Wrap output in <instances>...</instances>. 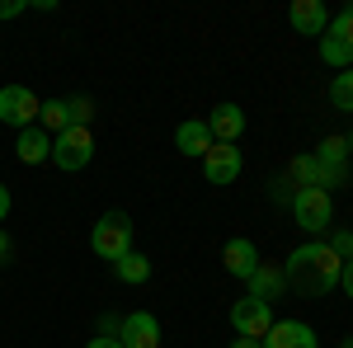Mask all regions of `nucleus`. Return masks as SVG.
<instances>
[{"label":"nucleus","instance_id":"f03ea898","mask_svg":"<svg viewBox=\"0 0 353 348\" xmlns=\"http://www.w3.org/2000/svg\"><path fill=\"white\" fill-rule=\"evenodd\" d=\"M90 249L104 259V264H118L128 249H132V216L128 212H104L90 231Z\"/></svg>","mask_w":353,"mask_h":348},{"label":"nucleus","instance_id":"7ed1b4c3","mask_svg":"<svg viewBox=\"0 0 353 348\" xmlns=\"http://www.w3.org/2000/svg\"><path fill=\"white\" fill-rule=\"evenodd\" d=\"M292 216H297L301 231L321 236V231H330V221H334V198H330L325 188H297L292 193Z\"/></svg>","mask_w":353,"mask_h":348},{"label":"nucleus","instance_id":"0eeeda50","mask_svg":"<svg viewBox=\"0 0 353 348\" xmlns=\"http://www.w3.org/2000/svg\"><path fill=\"white\" fill-rule=\"evenodd\" d=\"M316 161H321V188H339L349 179V141L344 136H325L321 146H316Z\"/></svg>","mask_w":353,"mask_h":348},{"label":"nucleus","instance_id":"cd10ccee","mask_svg":"<svg viewBox=\"0 0 353 348\" xmlns=\"http://www.w3.org/2000/svg\"><path fill=\"white\" fill-rule=\"evenodd\" d=\"M85 348H123V344H118V339H109V334H99V339H90Z\"/></svg>","mask_w":353,"mask_h":348},{"label":"nucleus","instance_id":"7c9ffc66","mask_svg":"<svg viewBox=\"0 0 353 348\" xmlns=\"http://www.w3.org/2000/svg\"><path fill=\"white\" fill-rule=\"evenodd\" d=\"M344 141H349V156H353V132H349V136H344Z\"/></svg>","mask_w":353,"mask_h":348},{"label":"nucleus","instance_id":"dca6fc26","mask_svg":"<svg viewBox=\"0 0 353 348\" xmlns=\"http://www.w3.org/2000/svg\"><path fill=\"white\" fill-rule=\"evenodd\" d=\"M14 156L24 165H43L52 161V136L43 132V127H24V132L14 136Z\"/></svg>","mask_w":353,"mask_h":348},{"label":"nucleus","instance_id":"ddd939ff","mask_svg":"<svg viewBox=\"0 0 353 348\" xmlns=\"http://www.w3.org/2000/svg\"><path fill=\"white\" fill-rule=\"evenodd\" d=\"M208 132H212V141H221V146H236L241 141V132H245V113H241V104H217L208 118Z\"/></svg>","mask_w":353,"mask_h":348},{"label":"nucleus","instance_id":"a211bd4d","mask_svg":"<svg viewBox=\"0 0 353 348\" xmlns=\"http://www.w3.org/2000/svg\"><path fill=\"white\" fill-rule=\"evenodd\" d=\"M38 127L48 136L66 132L71 127V113H66V99H43V108H38Z\"/></svg>","mask_w":353,"mask_h":348},{"label":"nucleus","instance_id":"f3484780","mask_svg":"<svg viewBox=\"0 0 353 348\" xmlns=\"http://www.w3.org/2000/svg\"><path fill=\"white\" fill-rule=\"evenodd\" d=\"M113 278H118V283H128V287H141V283L151 278V259H146V254H137V249H128V254L113 264Z\"/></svg>","mask_w":353,"mask_h":348},{"label":"nucleus","instance_id":"412c9836","mask_svg":"<svg viewBox=\"0 0 353 348\" xmlns=\"http://www.w3.org/2000/svg\"><path fill=\"white\" fill-rule=\"evenodd\" d=\"M292 179H297V188H321V161H316V151H306V156L292 161Z\"/></svg>","mask_w":353,"mask_h":348},{"label":"nucleus","instance_id":"c85d7f7f","mask_svg":"<svg viewBox=\"0 0 353 348\" xmlns=\"http://www.w3.org/2000/svg\"><path fill=\"white\" fill-rule=\"evenodd\" d=\"M0 264H10V236L0 231Z\"/></svg>","mask_w":353,"mask_h":348},{"label":"nucleus","instance_id":"9d476101","mask_svg":"<svg viewBox=\"0 0 353 348\" xmlns=\"http://www.w3.org/2000/svg\"><path fill=\"white\" fill-rule=\"evenodd\" d=\"M221 264H226V273H231V278L250 283V278H254V268L264 264V259H259V245H254V240L236 236V240H226V249H221Z\"/></svg>","mask_w":353,"mask_h":348},{"label":"nucleus","instance_id":"c756f323","mask_svg":"<svg viewBox=\"0 0 353 348\" xmlns=\"http://www.w3.org/2000/svg\"><path fill=\"white\" fill-rule=\"evenodd\" d=\"M231 348H264V344H259V339H236Z\"/></svg>","mask_w":353,"mask_h":348},{"label":"nucleus","instance_id":"1a4fd4ad","mask_svg":"<svg viewBox=\"0 0 353 348\" xmlns=\"http://www.w3.org/2000/svg\"><path fill=\"white\" fill-rule=\"evenodd\" d=\"M118 344L123 348H161V320L151 311H132L118 320Z\"/></svg>","mask_w":353,"mask_h":348},{"label":"nucleus","instance_id":"20e7f679","mask_svg":"<svg viewBox=\"0 0 353 348\" xmlns=\"http://www.w3.org/2000/svg\"><path fill=\"white\" fill-rule=\"evenodd\" d=\"M38 108L43 99L28 90V85H0V123L24 132V127H38Z\"/></svg>","mask_w":353,"mask_h":348},{"label":"nucleus","instance_id":"f8f14e48","mask_svg":"<svg viewBox=\"0 0 353 348\" xmlns=\"http://www.w3.org/2000/svg\"><path fill=\"white\" fill-rule=\"evenodd\" d=\"M264 348H321V339H316V329L301 320H273V329L259 339Z\"/></svg>","mask_w":353,"mask_h":348},{"label":"nucleus","instance_id":"a878e982","mask_svg":"<svg viewBox=\"0 0 353 348\" xmlns=\"http://www.w3.org/2000/svg\"><path fill=\"white\" fill-rule=\"evenodd\" d=\"M339 292H344V296L353 301V259L344 264V273H339Z\"/></svg>","mask_w":353,"mask_h":348},{"label":"nucleus","instance_id":"39448f33","mask_svg":"<svg viewBox=\"0 0 353 348\" xmlns=\"http://www.w3.org/2000/svg\"><path fill=\"white\" fill-rule=\"evenodd\" d=\"M90 161H94V136H90V127H66V132L52 136V165L57 170L76 174Z\"/></svg>","mask_w":353,"mask_h":348},{"label":"nucleus","instance_id":"4be33fe9","mask_svg":"<svg viewBox=\"0 0 353 348\" xmlns=\"http://www.w3.org/2000/svg\"><path fill=\"white\" fill-rule=\"evenodd\" d=\"M330 38H339V43H349L353 48V5H344V10H339V14H334V19H330V28H325Z\"/></svg>","mask_w":353,"mask_h":348},{"label":"nucleus","instance_id":"f257e3e1","mask_svg":"<svg viewBox=\"0 0 353 348\" xmlns=\"http://www.w3.org/2000/svg\"><path fill=\"white\" fill-rule=\"evenodd\" d=\"M339 273H344V259H339L325 240L297 245V249L288 254V264H283L288 287H297L301 296H330L339 287Z\"/></svg>","mask_w":353,"mask_h":348},{"label":"nucleus","instance_id":"2f4dec72","mask_svg":"<svg viewBox=\"0 0 353 348\" xmlns=\"http://www.w3.org/2000/svg\"><path fill=\"white\" fill-rule=\"evenodd\" d=\"M339 348H353V339H344V344H339Z\"/></svg>","mask_w":353,"mask_h":348},{"label":"nucleus","instance_id":"6ab92c4d","mask_svg":"<svg viewBox=\"0 0 353 348\" xmlns=\"http://www.w3.org/2000/svg\"><path fill=\"white\" fill-rule=\"evenodd\" d=\"M321 61L334 66V71H349V66H353V48H349V43H339V38H330V33H321Z\"/></svg>","mask_w":353,"mask_h":348},{"label":"nucleus","instance_id":"bb28decb","mask_svg":"<svg viewBox=\"0 0 353 348\" xmlns=\"http://www.w3.org/2000/svg\"><path fill=\"white\" fill-rule=\"evenodd\" d=\"M10 207H14V198H10V188L0 184V226H5V216H10Z\"/></svg>","mask_w":353,"mask_h":348},{"label":"nucleus","instance_id":"423d86ee","mask_svg":"<svg viewBox=\"0 0 353 348\" xmlns=\"http://www.w3.org/2000/svg\"><path fill=\"white\" fill-rule=\"evenodd\" d=\"M231 329H236L241 339H264L273 329V306L269 301H254V296H241V301L231 306Z\"/></svg>","mask_w":353,"mask_h":348},{"label":"nucleus","instance_id":"5701e85b","mask_svg":"<svg viewBox=\"0 0 353 348\" xmlns=\"http://www.w3.org/2000/svg\"><path fill=\"white\" fill-rule=\"evenodd\" d=\"M66 113H71V127H90V118H94V104L76 94V99H66Z\"/></svg>","mask_w":353,"mask_h":348},{"label":"nucleus","instance_id":"aec40b11","mask_svg":"<svg viewBox=\"0 0 353 348\" xmlns=\"http://www.w3.org/2000/svg\"><path fill=\"white\" fill-rule=\"evenodd\" d=\"M330 104L339 108V113H353V66L349 71H334V81H330Z\"/></svg>","mask_w":353,"mask_h":348},{"label":"nucleus","instance_id":"9b49d317","mask_svg":"<svg viewBox=\"0 0 353 348\" xmlns=\"http://www.w3.org/2000/svg\"><path fill=\"white\" fill-rule=\"evenodd\" d=\"M288 24L297 28L301 38H321L330 28V10L321 0H292V5H288Z\"/></svg>","mask_w":353,"mask_h":348},{"label":"nucleus","instance_id":"2eb2a0df","mask_svg":"<svg viewBox=\"0 0 353 348\" xmlns=\"http://www.w3.org/2000/svg\"><path fill=\"white\" fill-rule=\"evenodd\" d=\"M288 292V278H283V264H259L254 268V278H250V296L254 301H278V296Z\"/></svg>","mask_w":353,"mask_h":348},{"label":"nucleus","instance_id":"b1692460","mask_svg":"<svg viewBox=\"0 0 353 348\" xmlns=\"http://www.w3.org/2000/svg\"><path fill=\"white\" fill-rule=\"evenodd\" d=\"M330 249H334V254L349 264V259H353V231H344V226H339V231L330 236Z\"/></svg>","mask_w":353,"mask_h":348},{"label":"nucleus","instance_id":"4468645a","mask_svg":"<svg viewBox=\"0 0 353 348\" xmlns=\"http://www.w3.org/2000/svg\"><path fill=\"white\" fill-rule=\"evenodd\" d=\"M174 146H179L184 156H193V161H203L217 141H212V132H208V123H203V118H189V123H179V127H174Z\"/></svg>","mask_w":353,"mask_h":348},{"label":"nucleus","instance_id":"393cba45","mask_svg":"<svg viewBox=\"0 0 353 348\" xmlns=\"http://www.w3.org/2000/svg\"><path fill=\"white\" fill-rule=\"evenodd\" d=\"M28 10V0H0V19H19Z\"/></svg>","mask_w":353,"mask_h":348},{"label":"nucleus","instance_id":"6e6552de","mask_svg":"<svg viewBox=\"0 0 353 348\" xmlns=\"http://www.w3.org/2000/svg\"><path fill=\"white\" fill-rule=\"evenodd\" d=\"M241 170H245V156L236 151V146H212L208 156H203V179L208 184H217V188H226V184H236L241 179Z\"/></svg>","mask_w":353,"mask_h":348}]
</instances>
